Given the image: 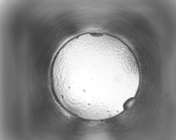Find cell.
<instances>
[{
  "label": "cell",
  "mask_w": 176,
  "mask_h": 140,
  "mask_svg": "<svg viewBox=\"0 0 176 140\" xmlns=\"http://www.w3.org/2000/svg\"><path fill=\"white\" fill-rule=\"evenodd\" d=\"M135 101V98L132 97L128 99L125 103L124 105V109H128L132 105Z\"/></svg>",
  "instance_id": "cell-1"
}]
</instances>
